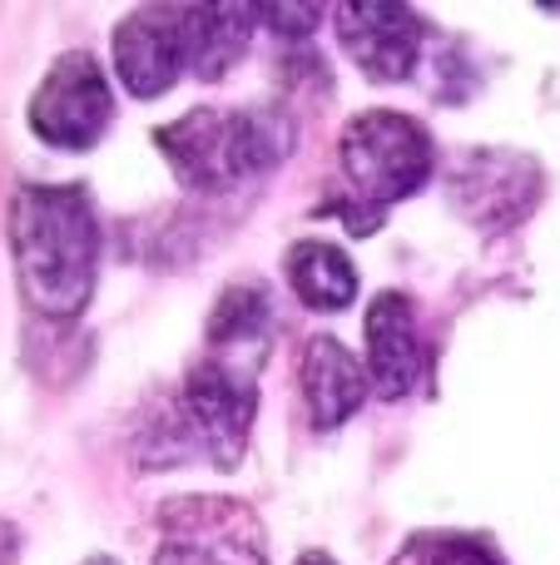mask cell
<instances>
[{
	"instance_id": "obj_1",
	"label": "cell",
	"mask_w": 560,
	"mask_h": 565,
	"mask_svg": "<svg viewBox=\"0 0 560 565\" xmlns=\"http://www.w3.org/2000/svg\"><path fill=\"white\" fill-rule=\"evenodd\" d=\"M10 254L25 302L69 322L89 308L99 278V218L85 189L25 184L10 199Z\"/></svg>"
},
{
	"instance_id": "obj_2",
	"label": "cell",
	"mask_w": 560,
	"mask_h": 565,
	"mask_svg": "<svg viewBox=\"0 0 560 565\" xmlns=\"http://www.w3.org/2000/svg\"><path fill=\"white\" fill-rule=\"evenodd\" d=\"M293 139L298 125L278 105H198L154 129V145L179 184L204 194L244 189L273 174L293 154Z\"/></svg>"
},
{
	"instance_id": "obj_3",
	"label": "cell",
	"mask_w": 560,
	"mask_h": 565,
	"mask_svg": "<svg viewBox=\"0 0 560 565\" xmlns=\"http://www.w3.org/2000/svg\"><path fill=\"white\" fill-rule=\"evenodd\" d=\"M437 169V145L422 119L397 115V109H367L347 119L337 135V174H343V199L323 204V214H337L347 234L367 238L383 228L387 209L427 189Z\"/></svg>"
},
{
	"instance_id": "obj_4",
	"label": "cell",
	"mask_w": 560,
	"mask_h": 565,
	"mask_svg": "<svg viewBox=\"0 0 560 565\" xmlns=\"http://www.w3.org/2000/svg\"><path fill=\"white\" fill-rule=\"evenodd\" d=\"M258 417V387L254 372L234 367L218 358H198L184 372V387L174 402V422L164 437H174V461L179 457H204L214 471H234L248 451V431Z\"/></svg>"
},
{
	"instance_id": "obj_5",
	"label": "cell",
	"mask_w": 560,
	"mask_h": 565,
	"mask_svg": "<svg viewBox=\"0 0 560 565\" xmlns=\"http://www.w3.org/2000/svg\"><path fill=\"white\" fill-rule=\"evenodd\" d=\"M149 565H268L263 521L234 497H174L154 516Z\"/></svg>"
},
{
	"instance_id": "obj_6",
	"label": "cell",
	"mask_w": 560,
	"mask_h": 565,
	"mask_svg": "<svg viewBox=\"0 0 560 565\" xmlns=\"http://www.w3.org/2000/svg\"><path fill=\"white\" fill-rule=\"evenodd\" d=\"M115 125V89L89 50H65L30 95V129L50 149H95Z\"/></svg>"
},
{
	"instance_id": "obj_7",
	"label": "cell",
	"mask_w": 560,
	"mask_h": 565,
	"mask_svg": "<svg viewBox=\"0 0 560 565\" xmlns=\"http://www.w3.org/2000/svg\"><path fill=\"white\" fill-rule=\"evenodd\" d=\"M541 189H546V174L531 154H516V149H472L446 174V204L472 228L502 234V228H516L541 204Z\"/></svg>"
},
{
	"instance_id": "obj_8",
	"label": "cell",
	"mask_w": 560,
	"mask_h": 565,
	"mask_svg": "<svg viewBox=\"0 0 560 565\" xmlns=\"http://www.w3.org/2000/svg\"><path fill=\"white\" fill-rule=\"evenodd\" d=\"M115 75L134 99H159L189 75L184 6H139L115 25Z\"/></svg>"
},
{
	"instance_id": "obj_9",
	"label": "cell",
	"mask_w": 560,
	"mask_h": 565,
	"mask_svg": "<svg viewBox=\"0 0 560 565\" xmlns=\"http://www.w3.org/2000/svg\"><path fill=\"white\" fill-rule=\"evenodd\" d=\"M337 40L347 60L377 85H397L417 70L427 45V25L412 6H387V0H347L333 10Z\"/></svg>"
},
{
	"instance_id": "obj_10",
	"label": "cell",
	"mask_w": 560,
	"mask_h": 565,
	"mask_svg": "<svg viewBox=\"0 0 560 565\" xmlns=\"http://www.w3.org/2000/svg\"><path fill=\"white\" fill-rule=\"evenodd\" d=\"M363 338H367V382H373V392L383 402H402L427 372V348L412 298L397 288L377 292L373 308L363 312Z\"/></svg>"
},
{
	"instance_id": "obj_11",
	"label": "cell",
	"mask_w": 560,
	"mask_h": 565,
	"mask_svg": "<svg viewBox=\"0 0 560 565\" xmlns=\"http://www.w3.org/2000/svg\"><path fill=\"white\" fill-rule=\"evenodd\" d=\"M298 382H303V402L313 427L333 431L353 417L367 402L373 382H367V367L343 348L337 338H308L303 352H298Z\"/></svg>"
},
{
	"instance_id": "obj_12",
	"label": "cell",
	"mask_w": 560,
	"mask_h": 565,
	"mask_svg": "<svg viewBox=\"0 0 560 565\" xmlns=\"http://www.w3.org/2000/svg\"><path fill=\"white\" fill-rule=\"evenodd\" d=\"M268 338H273V298L263 282H234L218 292L208 312V358L258 372L268 358Z\"/></svg>"
},
{
	"instance_id": "obj_13",
	"label": "cell",
	"mask_w": 560,
	"mask_h": 565,
	"mask_svg": "<svg viewBox=\"0 0 560 565\" xmlns=\"http://www.w3.org/2000/svg\"><path fill=\"white\" fill-rule=\"evenodd\" d=\"M254 6H184L189 25V75L224 79L244 60L248 35H254Z\"/></svg>"
},
{
	"instance_id": "obj_14",
	"label": "cell",
	"mask_w": 560,
	"mask_h": 565,
	"mask_svg": "<svg viewBox=\"0 0 560 565\" xmlns=\"http://www.w3.org/2000/svg\"><path fill=\"white\" fill-rule=\"evenodd\" d=\"M283 274H288V288L298 292V302H308L313 312L353 308V298H357L353 258L337 244H327V238H303V244H293L283 258Z\"/></svg>"
},
{
	"instance_id": "obj_15",
	"label": "cell",
	"mask_w": 560,
	"mask_h": 565,
	"mask_svg": "<svg viewBox=\"0 0 560 565\" xmlns=\"http://www.w3.org/2000/svg\"><path fill=\"white\" fill-rule=\"evenodd\" d=\"M392 565H506L502 551L482 536H462V531H442V536H417Z\"/></svg>"
},
{
	"instance_id": "obj_16",
	"label": "cell",
	"mask_w": 560,
	"mask_h": 565,
	"mask_svg": "<svg viewBox=\"0 0 560 565\" xmlns=\"http://www.w3.org/2000/svg\"><path fill=\"white\" fill-rule=\"evenodd\" d=\"M254 10H258V20L283 25V35H308V30H317V20H323L317 6H254Z\"/></svg>"
},
{
	"instance_id": "obj_17",
	"label": "cell",
	"mask_w": 560,
	"mask_h": 565,
	"mask_svg": "<svg viewBox=\"0 0 560 565\" xmlns=\"http://www.w3.org/2000/svg\"><path fill=\"white\" fill-rule=\"evenodd\" d=\"M298 565H337V561H333V556H303Z\"/></svg>"
},
{
	"instance_id": "obj_18",
	"label": "cell",
	"mask_w": 560,
	"mask_h": 565,
	"mask_svg": "<svg viewBox=\"0 0 560 565\" xmlns=\"http://www.w3.org/2000/svg\"><path fill=\"white\" fill-rule=\"evenodd\" d=\"M79 565H119V561H109V556H89V561H79Z\"/></svg>"
}]
</instances>
